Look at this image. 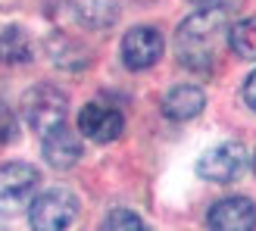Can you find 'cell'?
Listing matches in <instances>:
<instances>
[{
  "label": "cell",
  "mask_w": 256,
  "mask_h": 231,
  "mask_svg": "<svg viewBox=\"0 0 256 231\" xmlns=\"http://www.w3.org/2000/svg\"><path fill=\"white\" fill-rule=\"evenodd\" d=\"M225 10H200L190 19L182 22L175 34V54L190 69H210L219 56L222 38H228Z\"/></svg>",
  "instance_id": "obj_1"
},
{
  "label": "cell",
  "mask_w": 256,
  "mask_h": 231,
  "mask_svg": "<svg viewBox=\"0 0 256 231\" xmlns=\"http://www.w3.org/2000/svg\"><path fill=\"white\" fill-rule=\"evenodd\" d=\"M66 94L54 84H34L28 94L22 97V116L38 134H50L54 128L66 125Z\"/></svg>",
  "instance_id": "obj_2"
},
{
  "label": "cell",
  "mask_w": 256,
  "mask_h": 231,
  "mask_svg": "<svg viewBox=\"0 0 256 231\" xmlns=\"http://www.w3.org/2000/svg\"><path fill=\"white\" fill-rule=\"evenodd\" d=\"M41 184V172L28 162H10L0 169V216H12L34 203V190Z\"/></svg>",
  "instance_id": "obj_3"
},
{
  "label": "cell",
  "mask_w": 256,
  "mask_h": 231,
  "mask_svg": "<svg viewBox=\"0 0 256 231\" xmlns=\"http://www.w3.org/2000/svg\"><path fill=\"white\" fill-rule=\"evenodd\" d=\"M78 212V200L69 190H47V194L34 197V203L28 206V222L34 231H66L75 222Z\"/></svg>",
  "instance_id": "obj_4"
},
{
  "label": "cell",
  "mask_w": 256,
  "mask_h": 231,
  "mask_svg": "<svg viewBox=\"0 0 256 231\" xmlns=\"http://www.w3.org/2000/svg\"><path fill=\"white\" fill-rule=\"evenodd\" d=\"M247 166V153L238 140H225V144L206 150L197 162V175L206 178V182H216V184H228L244 172Z\"/></svg>",
  "instance_id": "obj_5"
},
{
  "label": "cell",
  "mask_w": 256,
  "mask_h": 231,
  "mask_svg": "<svg viewBox=\"0 0 256 231\" xmlns=\"http://www.w3.org/2000/svg\"><path fill=\"white\" fill-rule=\"evenodd\" d=\"M162 56V34L150 25H138L122 38V60L128 69H150L153 62Z\"/></svg>",
  "instance_id": "obj_6"
},
{
  "label": "cell",
  "mask_w": 256,
  "mask_h": 231,
  "mask_svg": "<svg viewBox=\"0 0 256 231\" xmlns=\"http://www.w3.org/2000/svg\"><path fill=\"white\" fill-rule=\"evenodd\" d=\"M206 222L212 231H256V206L247 197H225L210 210Z\"/></svg>",
  "instance_id": "obj_7"
},
{
  "label": "cell",
  "mask_w": 256,
  "mask_h": 231,
  "mask_svg": "<svg viewBox=\"0 0 256 231\" xmlns=\"http://www.w3.org/2000/svg\"><path fill=\"white\" fill-rule=\"evenodd\" d=\"M122 112L112 110L106 104H88L82 112H78V128L84 138L97 140V144H110L122 134Z\"/></svg>",
  "instance_id": "obj_8"
},
{
  "label": "cell",
  "mask_w": 256,
  "mask_h": 231,
  "mask_svg": "<svg viewBox=\"0 0 256 231\" xmlns=\"http://www.w3.org/2000/svg\"><path fill=\"white\" fill-rule=\"evenodd\" d=\"M78 156H82V140L66 125H60L50 134H44V160L54 169H69V166L78 162Z\"/></svg>",
  "instance_id": "obj_9"
},
{
  "label": "cell",
  "mask_w": 256,
  "mask_h": 231,
  "mask_svg": "<svg viewBox=\"0 0 256 231\" xmlns=\"http://www.w3.org/2000/svg\"><path fill=\"white\" fill-rule=\"evenodd\" d=\"M206 97H203L200 88L194 84H175L169 94L162 97V112L175 122H184V119H194V116L203 110Z\"/></svg>",
  "instance_id": "obj_10"
},
{
  "label": "cell",
  "mask_w": 256,
  "mask_h": 231,
  "mask_svg": "<svg viewBox=\"0 0 256 231\" xmlns=\"http://www.w3.org/2000/svg\"><path fill=\"white\" fill-rule=\"evenodd\" d=\"M228 44L240 60H256V16L232 25L228 32Z\"/></svg>",
  "instance_id": "obj_11"
},
{
  "label": "cell",
  "mask_w": 256,
  "mask_h": 231,
  "mask_svg": "<svg viewBox=\"0 0 256 231\" xmlns=\"http://www.w3.org/2000/svg\"><path fill=\"white\" fill-rule=\"evenodd\" d=\"M28 60V38L19 28L0 32V62H25Z\"/></svg>",
  "instance_id": "obj_12"
},
{
  "label": "cell",
  "mask_w": 256,
  "mask_h": 231,
  "mask_svg": "<svg viewBox=\"0 0 256 231\" xmlns=\"http://www.w3.org/2000/svg\"><path fill=\"white\" fill-rule=\"evenodd\" d=\"M100 231H147V228L140 222V216H134L132 210H112L100 225Z\"/></svg>",
  "instance_id": "obj_13"
},
{
  "label": "cell",
  "mask_w": 256,
  "mask_h": 231,
  "mask_svg": "<svg viewBox=\"0 0 256 231\" xmlns=\"http://www.w3.org/2000/svg\"><path fill=\"white\" fill-rule=\"evenodd\" d=\"M12 138H16V116H12V110L0 100V144H6Z\"/></svg>",
  "instance_id": "obj_14"
},
{
  "label": "cell",
  "mask_w": 256,
  "mask_h": 231,
  "mask_svg": "<svg viewBox=\"0 0 256 231\" xmlns=\"http://www.w3.org/2000/svg\"><path fill=\"white\" fill-rule=\"evenodd\" d=\"M244 104L256 112V72L250 75V78L244 82Z\"/></svg>",
  "instance_id": "obj_15"
},
{
  "label": "cell",
  "mask_w": 256,
  "mask_h": 231,
  "mask_svg": "<svg viewBox=\"0 0 256 231\" xmlns=\"http://www.w3.org/2000/svg\"><path fill=\"white\" fill-rule=\"evenodd\" d=\"M190 4H197V6H212L216 0H190Z\"/></svg>",
  "instance_id": "obj_16"
},
{
  "label": "cell",
  "mask_w": 256,
  "mask_h": 231,
  "mask_svg": "<svg viewBox=\"0 0 256 231\" xmlns=\"http://www.w3.org/2000/svg\"><path fill=\"white\" fill-rule=\"evenodd\" d=\"M253 166H256V160H253Z\"/></svg>",
  "instance_id": "obj_17"
},
{
  "label": "cell",
  "mask_w": 256,
  "mask_h": 231,
  "mask_svg": "<svg viewBox=\"0 0 256 231\" xmlns=\"http://www.w3.org/2000/svg\"><path fill=\"white\" fill-rule=\"evenodd\" d=\"M0 231H4V228H0Z\"/></svg>",
  "instance_id": "obj_18"
}]
</instances>
